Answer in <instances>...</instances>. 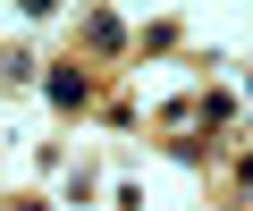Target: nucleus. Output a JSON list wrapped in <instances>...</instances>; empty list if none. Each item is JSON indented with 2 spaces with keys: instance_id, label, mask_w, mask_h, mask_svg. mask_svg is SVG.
I'll list each match as a JSON object with an SVG mask.
<instances>
[{
  "instance_id": "nucleus-3",
  "label": "nucleus",
  "mask_w": 253,
  "mask_h": 211,
  "mask_svg": "<svg viewBox=\"0 0 253 211\" xmlns=\"http://www.w3.org/2000/svg\"><path fill=\"white\" fill-rule=\"evenodd\" d=\"M9 211H42V203H9Z\"/></svg>"
},
{
  "instance_id": "nucleus-1",
  "label": "nucleus",
  "mask_w": 253,
  "mask_h": 211,
  "mask_svg": "<svg viewBox=\"0 0 253 211\" xmlns=\"http://www.w3.org/2000/svg\"><path fill=\"white\" fill-rule=\"evenodd\" d=\"M42 93H51V110H84V101H93V76L76 59H59V68H42Z\"/></svg>"
},
{
  "instance_id": "nucleus-2",
  "label": "nucleus",
  "mask_w": 253,
  "mask_h": 211,
  "mask_svg": "<svg viewBox=\"0 0 253 211\" xmlns=\"http://www.w3.org/2000/svg\"><path fill=\"white\" fill-rule=\"evenodd\" d=\"M84 42H93V51H126V17L93 9V17H84Z\"/></svg>"
}]
</instances>
